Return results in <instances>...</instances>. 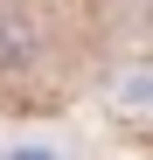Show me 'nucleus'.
Returning <instances> with one entry per match:
<instances>
[{
	"label": "nucleus",
	"instance_id": "nucleus-1",
	"mask_svg": "<svg viewBox=\"0 0 153 160\" xmlns=\"http://www.w3.org/2000/svg\"><path fill=\"white\" fill-rule=\"evenodd\" d=\"M14 160H49V153H14Z\"/></svg>",
	"mask_w": 153,
	"mask_h": 160
}]
</instances>
